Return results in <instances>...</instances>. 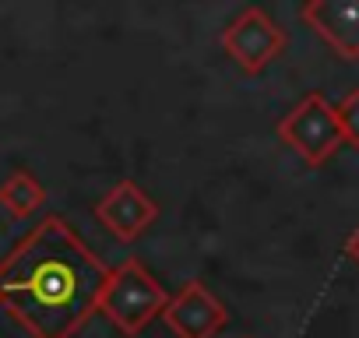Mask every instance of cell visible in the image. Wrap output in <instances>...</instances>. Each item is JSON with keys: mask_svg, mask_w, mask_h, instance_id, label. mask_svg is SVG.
Returning a JSON list of instances; mask_svg holds the SVG:
<instances>
[{"mask_svg": "<svg viewBox=\"0 0 359 338\" xmlns=\"http://www.w3.org/2000/svg\"><path fill=\"white\" fill-rule=\"evenodd\" d=\"M109 271L64 215H46L0 261V306L29 338H78L99 313Z\"/></svg>", "mask_w": 359, "mask_h": 338, "instance_id": "1", "label": "cell"}, {"mask_svg": "<svg viewBox=\"0 0 359 338\" xmlns=\"http://www.w3.org/2000/svg\"><path fill=\"white\" fill-rule=\"evenodd\" d=\"M92 215H95V222L106 226L120 243H134V240H141V236L155 226L158 205H155V198H151L141 184L120 180V184H113V187L95 201Z\"/></svg>", "mask_w": 359, "mask_h": 338, "instance_id": "6", "label": "cell"}, {"mask_svg": "<svg viewBox=\"0 0 359 338\" xmlns=\"http://www.w3.org/2000/svg\"><path fill=\"white\" fill-rule=\"evenodd\" d=\"M275 134L278 141L296 151L310 169H320L324 162L334 158V151L341 148V130H338V120H334V106L320 95V92H310L303 95L278 123H275Z\"/></svg>", "mask_w": 359, "mask_h": 338, "instance_id": "3", "label": "cell"}, {"mask_svg": "<svg viewBox=\"0 0 359 338\" xmlns=\"http://www.w3.org/2000/svg\"><path fill=\"white\" fill-rule=\"evenodd\" d=\"M162 324L176 338H219L229 327V310L201 278H191L169 296Z\"/></svg>", "mask_w": 359, "mask_h": 338, "instance_id": "5", "label": "cell"}, {"mask_svg": "<svg viewBox=\"0 0 359 338\" xmlns=\"http://www.w3.org/2000/svg\"><path fill=\"white\" fill-rule=\"evenodd\" d=\"M334 120H338V130H341V144H348V148L359 151V88H348L338 99Z\"/></svg>", "mask_w": 359, "mask_h": 338, "instance_id": "9", "label": "cell"}, {"mask_svg": "<svg viewBox=\"0 0 359 338\" xmlns=\"http://www.w3.org/2000/svg\"><path fill=\"white\" fill-rule=\"evenodd\" d=\"M299 22L345 64L359 60V0H306Z\"/></svg>", "mask_w": 359, "mask_h": 338, "instance_id": "7", "label": "cell"}, {"mask_svg": "<svg viewBox=\"0 0 359 338\" xmlns=\"http://www.w3.org/2000/svg\"><path fill=\"white\" fill-rule=\"evenodd\" d=\"M345 254H348V261L359 268V226L348 233V240H345Z\"/></svg>", "mask_w": 359, "mask_h": 338, "instance_id": "10", "label": "cell"}, {"mask_svg": "<svg viewBox=\"0 0 359 338\" xmlns=\"http://www.w3.org/2000/svg\"><path fill=\"white\" fill-rule=\"evenodd\" d=\"M46 205V187L29 173V169H15V173L0 184V208H4L11 219H29Z\"/></svg>", "mask_w": 359, "mask_h": 338, "instance_id": "8", "label": "cell"}, {"mask_svg": "<svg viewBox=\"0 0 359 338\" xmlns=\"http://www.w3.org/2000/svg\"><path fill=\"white\" fill-rule=\"evenodd\" d=\"M219 46L226 50V57L250 78H257L264 67H271L285 46H289V32L264 11V8H243L222 32H219Z\"/></svg>", "mask_w": 359, "mask_h": 338, "instance_id": "4", "label": "cell"}, {"mask_svg": "<svg viewBox=\"0 0 359 338\" xmlns=\"http://www.w3.org/2000/svg\"><path fill=\"white\" fill-rule=\"evenodd\" d=\"M169 303L165 285L144 268V261L137 257H123L106 282L99 313L127 338H137L155 317H162Z\"/></svg>", "mask_w": 359, "mask_h": 338, "instance_id": "2", "label": "cell"}]
</instances>
